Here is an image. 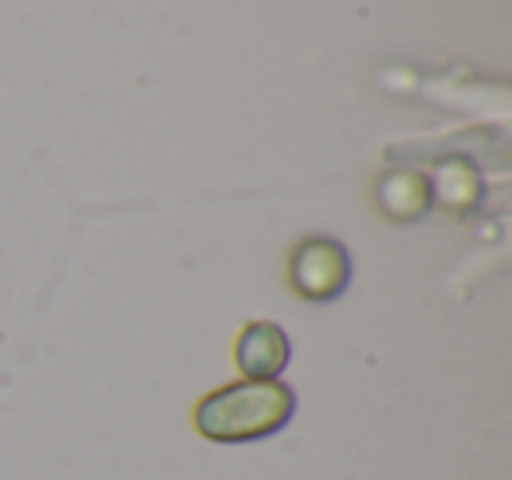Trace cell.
<instances>
[{
  "instance_id": "obj_3",
  "label": "cell",
  "mask_w": 512,
  "mask_h": 480,
  "mask_svg": "<svg viewBox=\"0 0 512 480\" xmlns=\"http://www.w3.org/2000/svg\"><path fill=\"white\" fill-rule=\"evenodd\" d=\"M235 365L249 379H274L288 365V337L274 323H249L235 340Z\"/></svg>"
},
{
  "instance_id": "obj_1",
  "label": "cell",
  "mask_w": 512,
  "mask_h": 480,
  "mask_svg": "<svg viewBox=\"0 0 512 480\" xmlns=\"http://www.w3.org/2000/svg\"><path fill=\"white\" fill-rule=\"evenodd\" d=\"M295 396L274 379H249L204 396L197 407V431L214 442H249L271 435L292 417Z\"/></svg>"
},
{
  "instance_id": "obj_2",
  "label": "cell",
  "mask_w": 512,
  "mask_h": 480,
  "mask_svg": "<svg viewBox=\"0 0 512 480\" xmlns=\"http://www.w3.org/2000/svg\"><path fill=\"white\" fill-rule=\"evenodd\" d=\"M295 291L313 302H327L348 284V253L334 239H306L288 263Z\"/></svg>"
},
{
  "instance_id": "obj_4",
  "label": "cell",
  "mask_w": 512,
  "mask_h": 480,
  "mask_svg": "<svg viewBox=\"0 0 512 480\" xmlns=\"http://www.w3.org/2000/svg\"><path fill=\"white\" fill-rule=\"evenodd\" d=\"M432 200V186L418 172H393L379 183V204L390 218H418Z\"/></svg>"
}]
</instances>
